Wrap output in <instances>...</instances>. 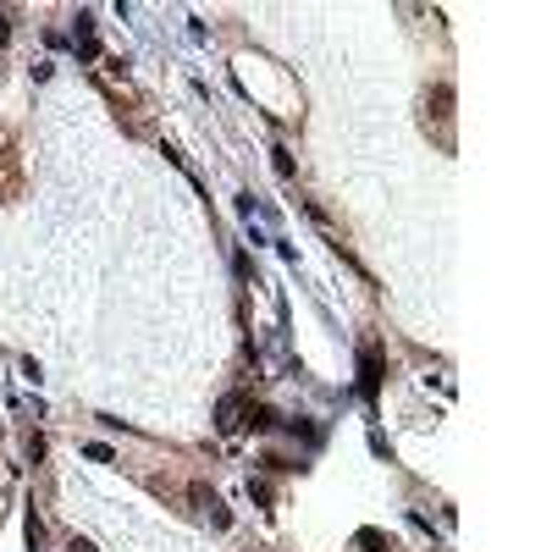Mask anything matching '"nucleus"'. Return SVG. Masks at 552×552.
<instances>
[{"label":"nucleus","instance_id":"f257e3e1","mask_svg":"<svg viewBox=\"0 0 552 552\" xmlns=\"http://www.w3.org/2000/svg\"><path fill=\"white\" fill-rule=\"evenodd\" d=\"M359 392L370 398V404H376V392H382V354H376V348L359 354Z\"/></svg>","mask_w":552,"mask_h":552},{"label":"nucleus","instance_id":"f03ea898","mask_svg":"<svg viewBox=\"0 0 552 552\" xmlns=\"http://www.w3.org/2000/svg\"><path fill=\"white\" fill-rule=\"evenodd\" d=\"M188 497H193V503H199V508H205V513H210L215 525H232V513L221 508V497H215L210 486H199V481H193V486H188Z\"/></svg>","mask_w":552,"mask_h":552},{"label":"nucleus","instance_id":"7ed1b4c3","mask_svg":"<svg viewBox=\"0 0 552 552\" xmlns=\"http://www.w3.org/2000/svg\"><path fill=\"white\" fill-rule=\"evenodd\" d=\"M237 409H243V398H237V392H232V398H221V409H215V425H221V431H232V425H237Z\"/></svg>","mask_w":552,"mask_h":552},{"label":"nucleus","instance_id":"20e7f679","mask_svg":"<svg viewBox=\"0 0 552 552\" xmlns=\"http://www.w3.org/2000/svg\"><path fill=\"white\" fill-rule=\"evenodd\" d=\"M354 541H359L364 552H392V541H387L382 531H359V536H354Z\"/></svg>","mask_w":552,"mask_h":552},{"label":"nucleus","instance_id":"39448f33","mask_svg":"<svg viewBox=\"0 0 552 552\" xmlns=\"http://www.w3.org/2000/svg\"><path fill=\"white\" fill-rule=\"evenodd\" d=\"M249 425H255V431H271V425H276V409H249Z\"/></svg>","mask_w":552,"mask_h":552},{"label":"nucleus","instance_id":"423d86ee","mask_svg":"<svg viewBox=\"0 0 552 552\" xmlns=\"http://www.w3.org/2000/svg\"><path fill=\"white\" fill-rule=\"evenodd\" d=\"M83 453H88V459H94V464H111V459H116V453H111V447H106V442H88V447H83Z\"/></svg>","mask_w":552,"mask_h":552},{"label":"nucleus","instance_id":"0eeeda50","mask_svg":"<svg viewBox=\"0 0 552 552\" xmlns=\"http://www.w3.org/2000/svg\"><path fill=\"white\" fill-rule=\"evenodd\" d=\"M72 552H94V547H88V541H72Z\"/></svg>","mask_w":552,"mask_h":552}]
</instances>
